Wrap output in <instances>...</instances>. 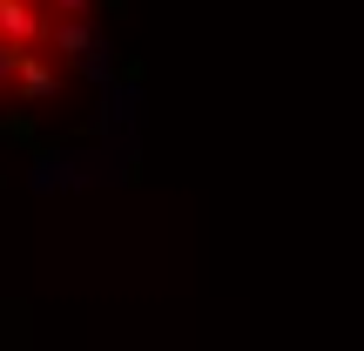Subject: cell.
Wrapping results in <instances>:
<instances>
[{"mask_svg":"<svg viewBox=\"0 0 364 351\" xmlns=\"http://www.w3.org/2000/svg\"><path fill=\"white\" fill-rule=\"evenodd\" d=\"M0 75H7V88L21 95V108H48L54 95L68 88L61 61H54L48 48H14V41H0Z\"/></svg>","mask_w":364,"mask_h":351,"instance_id":"cell-1","label":"cell"},{"mask_svg":"<svg viewBox=\"0 0 364 351\" xmlns=\"http://www.w3.org/2000/svg\"><path fill=\"white\" fill-rule=\"evenodd\" d=\"M54 61H81V68H88V75H108V68L102 61H95V34H88V27H81V21H54Z\"/></svg>","mask_w":364,"mask_h":351,"instance_id":"cell-2","label":"cell"},{"mask_svg":"<svg viewBox=\"0 0 364 351\" xmlns=\"http://www.w3.org/2000/svg\"><path fill=\"white\" fill-rule=\"evenodd\" d=\"M0 142L34 149L41 142V108H7V115H0Z\"/></svg>","mask_w":364,"mask_h":351,"instance_id":"cell-3","label":"cell"},{"mask_svg":"<svg viewBox=\"0 0 364 351\" xmlns=\"http://www.w3.org/2000/svg\"><path fill=\"white\" fill-rule=\"evenodd\" d=\"M88 7H102V0H48V14H54V21H81Z\"/></svg>","mask_w":364,"mask_h":351,"instance_id":"cell-4","label":"cell"},{"mask_svg":"<svg viewBox=\"0 0 364 351\" xmlns=\"http://www.w3.org/2000/svg\"><path fill=\"white\" fill-rule=\"evenodd\" d=\"M102 7H115V14H129V0H102Z\"/></svg>","mask_w":364,"mask_h":351,"instance_id":"cell-5","label":"cell"},{"mask_svg":"<svg viewBox=\"0 0 364 351\" xmlns=\"http://www.w3.org/2000/svg\"><path fill=\"white\" fill-rule=\"evenodd\" d=\"M0 88H7V75H0Z\"/></svg>","mask_w":364,"mask_h":351,"instance_id":"cell-6","label":"cell"}]
</instances>
